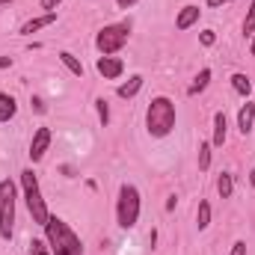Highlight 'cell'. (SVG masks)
<instances>
[{
    "instance_id": "277c9868",
    "label": "cell",
    "mask_w": 255,
    "mask_h": 255,
    "mask_svg": "<svg viewBox=\"0 0 255 255\" xmlns=\"http://www.w3.org/2000/svg\"><path fill=\"white\" fill-rule=\"evenodd\" d=\"M139 211H142V202H139V190L133 184H122L119 187V202H116V220L122 229H133L139 223Z\"/></svg>"
},
{
    "instance_id": "44dd1931",
    "label": "cell",
    "mask_w": 255,
    "mask_h": 255,
    "mask_svg": "<svg viewBox=\"0 0 255 255\" xmlns=\"http://www.w3.org/2000/svg\"><path fill=\"white\" fill-rule=\"evenodd\" d=\"M244 36H247V39H253V36H255V0L250 3L247 18H244Z\"/></svg>"
},
{
    "instance_id": "ba28073f",
    "label": "cell",
    "mask_w": 255,
    "mask_h": 255,
    "mask_svg": "<svg viewBox=\"0 0 255 255\" xmlns=\"http://www.w3.org/2000/svg\"><path fill=\"white\" fill-rule=\"evenodd\" d=\"M98 74L104 77V80H116V77H122V71H125V63L119 60V57H98Z\"/></svg>"
},
{
    "instance_id": "7402d4cb",
    "label": "cell",
    "mask_w": 255,
    "mask_h": 255,
    "mask_svg": "<svg viewBox=\"0 0 255 255\" xmlns=\"http://www.w3.org/2000/svg\"><path fill=\"white\" fill-rule=\"evenodd\" d=\"M95 107H98V119H101V125L107 128L110 125V107H107V98H95Z\"/></svg>"
},
{
    "instance_id": "1f68e13d",
    "label": "cell",
    "mask_w": 255,
    "mask_h": 255,
    "mask_svg": "<svg viewBox=\"0 0 255 255\" xmlns=\"http://www.w3.org/2000/svg\"><path fill=\"white\" fill-rule=\"evenodd\" d=\"M250 51H253V57H255V39H253V45H250Z\"/></svg>"
},
{
    "instance_id": "ac0fdd59",
    "label": "cell",
    "mask_w": 255,
    "mask_h": 255,
    "mask_svg": "<svg viewBox=\"0 0 255 255\" xmlns=\"http://www.w3.org/2000/svg\"><path fill=\"white\" fill-rule=\"evenodd\" d=\"M217 193H220L223 199H232V193H235V178H232L229 172H223V175L217 178Z\"/></svg>"
},
{
    "instance_id": "f546056e",
    "label": "cell",
    "mask_w": 255,
    "mask_h": 255,
    "mask_svg": "<svg viewBox=\"0 0 255 255\" xmlns=\"http://www.w3.org/2000/svg\"><path fill=\"white\" fill-rule=\"evenodd\" d=\"M12 65V57H0V68H9Z\"/></svg>"
},
{
    "instance_id": "8992f818",
    "label": "cell",
    "mask_w": 255,
    "mask_h": 255,
    "mask_svg": "<svg viewBox=\"0 0 255 255\" xmlns=\"http://www.w3.org/2000/svg\"><path fill=\"white\" fill-rule=\"evenodd\" d=\"M15 229V184L6 178L0 181V235L9 241Z\"/></svg>"
},
{
    "instance_id": "4dcf8cb0",
    "label": "cell",
    "mask_w": 255,
    "mask_h": 255,
    "mask_svg": "<svg viewBox=\"0 0 255 255\" xmlns=\"http://www.w3.org/2000/svg\"><path fill=\"white\" fill-rule=\"evenodd\" d=\"M250 184H253V190H255V166H253V172H250Z\"/></svg>"
},
{
    "instance_id": "d6986e66",
    "label": "cell",
    "mask_w": 255,
    "mask_h": 255,
    "mask_svg": "<svg viewBox=\"0 0 255 255\" xmlns=\"http://www.w3.org/2000/svg\"><path fill=\"white\" fill-rule=\"evenodd\" d=\"M208 80H211V68H202V71L196 74V80H193V86L187 89V95H196V92H202V89L208 86Z\"/></svg>"
},
{
    "instance_id": "9c48e42d",
    "label": "cell",
    "mask_w": 255,
    "mask_h": 255,
    "mask_svg": "<svg viewBox=\"0 0 255 255\" xmlns=\"http://www.w3.org/2000/svg\"><path fill=\"white\" fill-rule=\"evenodd\" d=\"M54 21H57V12H45V15H36V18H30V21L21 27V36H33V33H39V30L51 27Z\"/></svg>"
},
{
    "instance_id": "cb8c5ba5",
    "label": "cell",
    "mask_w": 255,
    "mask_h": 255,
    "mask_svg": "<svg viewBox=\"0 0 255 255\" xmlns=\"http://www.w3.org/2000/svg\"><path fill=\"white\" fill-rule=\"evenodd\" d=\"M199 39H202V45H205V48H211V45L217 42V33H214V30H202V33H199Z\"/></svg>"
},
{
    "instance_id": "4fadbf2b",
    "label": "cell",
    "mask_w": 255,
    "mask_h": 255,
    "mask_svg": "<svg viewBox=\"0 0 255 255\" xmlns=\"http://www.w3.org/2000/svg\"><path fill=\"white\" fill-rule=\"evenodd\" d=\"M139 89H142V74H130V77H128V83H122L116 92H119V98H133Z\"/></svg>"
},
{
    "instance_id": "f1b7e54d",
    "label": "cell",
    "mask_w": 255,
    "mask_h": 255,
    "mask_svg": "<svg viewBox=\"0 0 255 255\" xmlns=\"http://www.w3.org/2000/svg\"><path fill=\"white\" fill-rule=\"evenodd\" d=\"M116 3H119V9H130V6H133L136 0H116Z\"/></svg>"
},
{
    "instance_id": "9a60e30c",
    "label": "cell",
    "mask_w": 255,
    "mask_h": 255,
    "mask_svg": "<svg viewBox=\"0 0 255 255\" xmlns=\"http://www.w3.org/2000/svg\"><path fill=\"white\" fill-rule=\"evenodd\" d=\"M18 113V104L9 92H0V122H9L12 116Z\"/></svg>"
},
{
    "instance_id": "e0dca14e",
    "label": "cell",
    "mask_w": 255,
    "mask_h": 255,
    "mask_svg": "<svg viewBox=\"0 0 255 255\" xmlns=\"http://www.w3.org/2000/svg\"><path fill=\"white\" fill-rule=\"evenodd\" d=\"M60 60H63V65L74 74V77H83V63H80L71 51H60Z\"/></svg>"
},
{
    "instance_id": "30bf717a",
    "label": "cell",
    "mask_w": 255,
    "mask_h": 255,
    "mask_svg": "<svg viewBox=\"0 0 255 255\" xmlns=\"http://www.w3.org/2000/svg\"><path fill=\"white\" fill-rule=\"evenodd\" d=\"M253 125H255V104H244L241 110H238V130L247 136V133H253Z\"/></svg>"
},
{
    "instance_id": "3957f363",
    "label": "cell",
    "mask_w": 255,
    "mask_h": 255,
    "mask_svg": "<svg viewBox=\"0 0 255 255\" xmlns=\"http://www.w3.org/2000/svg\"><path fill=\"white\" fill-rule=\"evenodd\" d=\"M128 39H130V21L107 24V27L98 30V36H95V48L101 51V57H113V54H119V51L128 45Z\"/></svg>"
},
{
    "instance_id": "5bb4252c",
    "label": "cell",
    "mask_w": 255,
    "mask_h": 255,
    "mask_svg": "<svg viewBox=\"0 0 255 255\" xmlns=\"http://www.w3.org/2000/svg\"><path fill=\"white\" fill-rule=\"evenodd\" d=\"M232 89H235L238 95L250 98V92H253V80H250L244 71H235V74H232Z\"/></svg>"
},
{
    "instance_id": "d6a6232c",
    "label": "cell",
    "mask_w": 255,
    "mask_h": 255,
    "mask_svg": "<svg viewBox=\"0 0 255 255\" xmlns=\"http://www.w3.org/2000/svg\"><path fill=\"white\" fill-rule=\"evenodd\" d=\"M6 3H12V0H0V6H6Z\"/></svg>"
},
{
    "instance_id": "8fae6325",
    "label": "cell",
    "mask_w": 255,
    "mask_h": 255,
    "mask_svg": "<svg viewBox=\"0 0 255 255\" xmlns=\"http://www.w3.org/2000/svg\"><path fill=\"white\" fill-rule=\"evenodd\" d=\"M226 136H229V119H226V113L220 110V113H214V139H211V145H223L226 142Z\"/></svg>"
},
{
    "instance_id": "83f0119b",
    "label": "cell",
    "mask_w": 255,
    "mask_h": 255,
    "mask_svg": "<svg viewBox=\"0 0 255 255\" xmlns=\"http://www.w3.org/2000/svg\"><path fill=\"white\" fill-rule=\"evenodd\" d=\"M226 3H232V0H208L211 9H220V6H226Z\"/></svg>"
},
{
    "instance_id": "6da1fadb",
    "label": "cell",
    "mask_w": 255,
    "mask_h": 255,
    "mask_svg": "<svg viewBox=\"0 0 255 255\" xmlns=\"http://www.w3.org/2000/svg\"><path fill=\"white\" fill-rule=\"evenodd\" d=\"M45 235H48V247H51V255H80L83 253V244L80 238L68 229V223L60 220V217H48L45 223Z\"/></svg>"
},
{
    "instance_id": "603a6c76",
    "label": "cell",
    "mask_w": 255,
    "mask_h": 255,
    "mask_svg": "<svg viewBox=\"0 0 255 255\" xmlns=\"http://www.w3.org/2000/svg\"><path fill=\"white\" fill-rule=\"evenodd\" d=\"M30 255H51V247H48V241H30Z\"/></svg>"
},
{
    "instance_id": "52a82bcc",
    "label": "cell",
    "mask_w": 255,
    "mask_h": 255,
    "mask_svg": "<svg viewBox=\"0 0 255 255\" xmlns=\"http://www.w3.org/2000/svg\"><path fill=\"white\" fill-rule=\"evenodd\" d=\"M48 148H51V128H36V133L30 139V160L39 163Z\"/></svg>"
},
{
    "instance_id": "7c38bea8",
    "label": "cell",
    "mask_w": 255,
    "mask_h": 255,
    "mask_svg": "<svg viewBox=\"0 0 255 255\" xmlns=\"http://www.w3.org/2000/svg\"><path fill=\"white\" fill-rule=\"evenodd\" d=\"M199 15H202L199 6H184V9L178 12V18H175V30H190L193 24L199 21Z\"/></svg>"
},
{
    "instance_id": "5b68a950",
    "label": "cell",
    "mask_w": 255,
    "mask_h": 255,
    "mask_svg": "<svg viewBox=\"0 0 255 255\" xmlns=\"http://www.w3.org/2000/svg\"><path fill=\"white\" fill-rule=\"evenodd\" d=\"M21 187H24V199H27V208H30L33 223L45 226L51 214H48V208H45V199H42V190H39V178L33 175V169H24V172H21Z\"/></svg>"
},
{
    "instance_id": "484cf974",
    "label": "cell",
    "mask_w": 255,
    "mask_h": 255,
    "mask_svg": "<svg viewBox=\"0 0 255 255\" xmlns=\"http://www.w3.org/2000/svg\"><path fill=\"white\" fill-rule=\"evenodd\" d=\"M39 3H42V9H45V12H57V6H60L63 0H39Z\"/></svg>"
},
{
    "instance_id": "d4e9b609",
    "label": "cell",
    "mask_w": 255,
    "mask_h": 255,
    "mask_svg": "<svg viewBox=\"0 0 255 255\" xmlns=\"http://www.w3.org/2000/svg\"><path fill=\"white\" fill-rule=\"evenodd\" d=\"M229 255H247V241H235V247H232Z\"/></svg>"
},
{
    "instance_id": "ffe728a7",
    "label": "cell",
    "mask_w": 255,
    "mask_h": 255,
    "mask_svg": "<svg viewBox=\"0 0 255 255\" xmlns=\"http://www.w3.org/2000/svg\"><path fill=\"white\" fill-rule=\"evenodd\" d=\"M211 166V142H199V172H208Z\"/></svg>"
},
{
    "instance_id": "4316f807",
    "label": "cell",
    "mask_w": 255,
    "mask_h": 255,
    "mask_svg": "<svg viewBox=\"0 0 255 255\" xmlns=\"http://www.w3.org/2000/svg\"><path fill=\"white\" fill-rule=\"evenodd\" d=\"M30 104H33V110H36V113H45V110H48V107H45V101H42V98H33V101H30Z\"/></svg>"
},
{
    "instance_id": "2e32d148",
    "label": "cell",
    "mask_w": 255,
    "mask_h": 255,
    "mask_svg": "<svg viewBox=\"0 0 255 255\" xmlns=\"http://www.w3.org/2000/svg\"><path fill=\"white\" fill-rule=\"evenodd\" d=\"M196 226L199 232H205L211 226V202L208 199H199V211H196Z\"/></svg>"
},
{
    "instance_id": "7a4b0ae2",
    "label": "cell",
    "mask_w": 255,
    "mask_h": 255,
    "mask_svg": "<svg viewBox=\"0 0 255 255\" xmlns=\"http://www.w3.org/2000/svg\"><path fill=\"white\" fill-rule=\"evenodd\" d=\"M175 104H172V98H166V95H157V98H151V104H148V110H145V128H148V133L151 136H169L172 130H175Z\"/></svg>"
}]
</instances>
